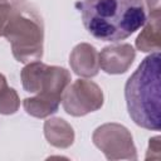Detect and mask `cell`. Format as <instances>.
<instances>
[{
  "instance_id": "cell-1",
  "label": "cell",
  "mask_w": 161,
  "mask_h": 161,
  "mask_svg": "<svg viewBox=\"0 0 161 161\" xmlns=\"http://www.w3.org/2000/svg\"><path fill=\"white\" fill-rule=\"evenodd\" d=\"M87 31L102 42H119L146 23L142 0H83L79 4Z\"/></svg>"
},
{
  "instance_id": "cell-2",
  "label": "cell",
  "mask_w": 161,
  "mask_h": 161,
  "mask_svg": "<svg viewBox=\"0 0 161 161\" xmlns=\"http://www.w3.org/2000/svg\"><path fill=\"white\" fill-rule=\"evenodd\" d=\"M160 62V52L147 55L125 86V98L130 117L137 126L151 131L161 128Z\"/></svg>"
},
{
  "instance_id": "cell-3",
  "label": "cell",
  "mask_w": 161,
  "mask_h": 161,
  "mask_svg": "<svg viewBox=\"0 0 161 161\" xmlns=\"http://www.w3.org/2000/svg\"><path fill=\"white\" fill-rule=\"evenodd\" d=\"M3 36L10 43L18 62L30 63L42 59L44 24L38 10L28 1L11 0V10Z\"/></svg>"
},
{
  "instance_id": "cell-4",
  "label": "cell",
  "mask_w": 161,
  "mask_h": 161,
  "mask_svg": "<svg viewBox=\"0 0 161 161\" xmlns=\"http://www.w3.org/2000/svg\"><path fill=\"white\" fill-rule=\"evenodd\" d=\"M23 88L29 93H43L62 99L70 84V73L63 67L47 65L39 60L28 63L20 73Z\"/></svg>"
},
{
  "instance_id": "cell-5",
  "label": "cell",
  "mask_w": 161,
  "mask_h": 161,
  "mask_svg": "<svg viewBox=\"0 0 161 161\" xmlns=\"http://www.w3.org/2000/svg\"><path fill=\"white\" fill-rule=\"evenodd\" d=\"M92 140L107 160H137L132 135L122 125H102L94 130Z\"/></svg>"
},
{
  "instance_id": "cell-6",
  "label": "cell",
  "mask_w": 161,
  "mask_h": 161,
  "mask_svg": "<svg viewBox=\"0 0 161 161\" xmlns=\"http://www.w3.org/2000/svg\"><path fill=\"white\" fill-rule=\"evenodd\" d=\"M62 103L68 114L82 117L98 111L103 106V92L92 80L77 79L63 92Z\"/></svg>"
},
{
  "instance_id": "cell-7",
  "label": "cell",
  "mask_w": 161,
  "mask_h": 161,
  "mask_svg": "<svg viewBox=\"0 0 161 161\" xmlns=\"http://www.w3.org/2000/svg\"><path fill=\"white\" fill-rule=\"evenodd\" d=\"M136 52L131 44H112L98 53L99 68L108 74H123L132 65Z\"/></svg>"
},
{
  "instance_id": "cell-8",
  "label": "cell",
  "mask_w": 161,
  "mask_h": 161,
  "mask_svg": "<svg viewBox=\"0 0 161 161\" xmlns=\"http://www.w3.org/2000/svg\"><path fill=\"white\" fill-rule=\"evenodd\" d=\"M69 64L72 70L79 77H96L99 72L98 52L93 45L80 43L73 48L69 55Z\"/></svg>"
},
{
  "instance_id": "cell-9",
  "label": "cell",
  "mask_w": 161,
  "mask_h": 161,
  "mask_svg": "<svg viewBox=\"0 0 161 161\" xmlns=\"http://www.w3.org/2000/svg\"><path fill=\"white\" fill-rule=\"evenodd\" d=\"M44 135L47 141L58 148H67L73 145L74 131L63 118H49L44 123Z\"/></svg>"
},
{
  "instance_id": "cell-10",
  "label": "cell",
  "mask_w": 161,
  "mask_h": 161,
  "mask_svg": "<svg viewBox=\"0 0 161 161\" xmlns=\"http://www.w3.org/2000/svg\"><path fill=\"white\" fill-rule=\"evenodd\" d=\"M160 20L161 11L150 13L143 30L136 39V48L141 52H160Z\"/></svg>"
},
{
  "instance_id": "cell-11",
  "label": "cell",
  "mask_w": 161,
  "mask_h": 161,
  "mask_svg": "<svg viewBox=\"0 0 161 161\" xmlns=\"http://www.w3.org/2000/svg\"><path fill=\"white\" fill-rule=\"evenodd\" d=\"M60 98L52 97L43 93H36V96L25 98L23 101V107L25 112L36 118H45L54 114L60 104Z\"/></svg>"
},
{
  "instance_id": "cell-12",
  "label": "cell",
  "mask_w": 161,
  "mask_h": 161,
  "mask_svg": "<svg viewBox=\"0 0 161 161\" xmlns=\"http://www.w3.org/2000/svg\"><path fill=\"white\" fill-rule=\"evenodd\" d=\"M20 99L14 88L6 87L0 93V114H14L19 109Z\"/></svg>"
},
{
  "instance_id": "cell-13",
  "label": "cell",
  "mask_w": 161,
  "mask_h": 161,
  "mask_svg": "<svg viewBox=\"0 0 161 161\" xmlns=\"http://www.w3.org/2000/svg\"><path fill=\"white\" fill-rule=\"evenodd\" d=\"M147 9H148V13H155V11H161L160 9V3L161 0H143Z\"/></svg>"
},
{
  "instance_id": "cell-14",
  "label": "cell",
  "mask_w": 161,
  "mask_h": 161,
  "mask_svg": "<svg viewBox=\"0 0 161 161\" xmlns=\"http://www.w3.org/2000/svg\"><path fill=\"white\" fill-rule=\"evenodd\" d=\"M8 87V83H6V78L0 73V93Z\"/></svg>"
}]
</instances>
